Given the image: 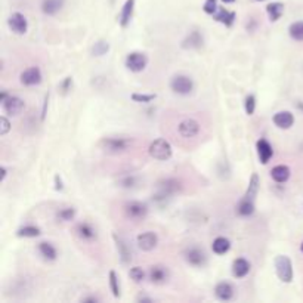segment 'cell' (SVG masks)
Masks as SVG:
<instances>
[{"mask_svg":"<svg viewBox=\"0 0 303 303\" xmlns=\"http://www.w3.org/2000/svg\"><path fill=\"white\" fill-rule=\"evenodd\" d=\"M132 145V139L131 138H102L98 144V147L107 154H111V155H118V154H123V152L129 151Z\"/></svg>","mask_w":303,"mask_h":303,"instance_id":"6da1fadb","label":"cell"},{"mask_svg":"<svg viewBox=\"0 0 303 303\" xmlns=\"http://www.w3.org/2000/svg\"><path fill=\"white\" fill-rule=\"evenodd\" d=\"M182 190V185L178 179H173V178H167V179H163L157 184V192L152 195V198L155 201H167L171 195H175L176 192Z\"/></svg>","mask_w":303,"mask_h":303,"instance_id":"7a4b0ae2","label":"cell"},{"mask_svg":"<svg viewBox=\"0 0 303 303\" xmlns=\"http://www.w3.org/2000/svg\"><path fill=\"white\" fill-rule=\"evenodd\" d=\"M148 154L151 155L154 160L157 161H166L169 160L173 154V148H171L170 142L163 139V138H158V139H154L150 147H148Z\"/></svg>","mask_w":303,"mask_h":303,"instance_id":"3957f363","label":"cell"},{"mask_svg":"<svg viewBox=\"0 0 303 303\" xmlns=\"http://www.w3.org/2000/svg\"><path fill=\"white\" fill-rule=\"evenodd\" d=\"M195 84H194V80L190 76H185V74H176V76L171 77L170 80V89L173 94L181 96H187L192 94Z\"/></svg>","mask_w":303,"mask_h":303,"instance_id":"277c9868","label":"cell"},{"mask_svg":"<svg viewBox=\"0 0 303 303\" xmlns=\"http://www.w3.org/2000/svg\"><path fill=\"white\" fill-rule=\"evenodd\" d=\"M275 272L278 275V278L288 284L293 281V277H294V272H293V264L290 261L288 256H284V254H280L275 257Z\"/></svg>","mask_w":303,"mask_h":303,"instance_id":"5b68a950","label":"cell"},{"mask_svg":"<svg viewBox=\"0 0 303 303\" xmlns=\"http://www.w3.org/2000/svg\"><path fill=\"white\" fill-rule=\"evenodd\" d=\"M148 206L142 201H126L124 206H123V213L127 219L131 221H144L148 214Z\"/></svg>","mask_w":303,"mask_h":303,"instance_id":"8992f818","label":"cell"},{"mask_svg":"<svg viewBox=\"0 0 303 303\" xmlns=\"http://www.w3.org/2000/svg\"><path fill=\"white\" fill-rule=\"evenodd\" d=\"M184 259L188 265L194 266V268H203L207 264V254L203 248L200 247H188L184 251Z\"/></svg>","mask_w":303,"mask_h":303,"instance_id":"52a82bcc","label":"cell"},{"mask_svg":"<svg viewBox=\"0 0 303 303\" xmlns=\"http://www.w3.org/2000/svg\"><path fill=\"white\" fill-rule=\"evenodd\" d=\"M124 65L132 73H141L148 65V57L144 52H131L124 59Z\"/></svg>","mask_w":303,"mask_h":303,"instance_id":"ba28073f","label":"cell"},{"mask_svg":"<svg viewBox=\"0 0 303 303\" xmlns=\"http://www.w3.org/2000/svg\"><path fill=\"white\" fill-rule=\"evenodd\" d=\"M148 278L152 284L163 285L170 280V271L164 265H152L148 271Z\"/></svg>","mask_w":303,"mask_h":303,"instance_id":"9c48e42d","label":"cell"},{"mask_svg":"<svg viewBox=\"0 0 303 303\" xmlns=\"http://www.w3.org/2000/svg\"><path fill=\"white\" fill-rule=\"evenodd\" d=\"M8 25H9L11 31L18 36H24L28 31V21L25 18V15L21 12H14L8 18Z\"/></svg>","mask_w":303,"mask_h":303,"instance_id":"30bf717a","label":"cell"},{"mask_svg":"<svg viewBox=\"0 0 303 303\" xmlns=\"http://www.w3.org/2000/svg\"><path fill=\"white\" fill-rule=\"evenodd\" d=\"M2 107H3V111L8 114V115H19V114L24 111L25 108V102L24 99H21L19 96H8V99L5 102H2Z\"/></svg>","mask_w":303,"mask_h":303,"instance_id":"8fae6325","label":"cell"},{"mask_svg":"<svg viewBox=\"0 0 303 303\" xmlns=\"http://www.w3.org/2000/svg\"><path fill=\"white\" fill-rule=\"evenodd\" d=\"M43 80L41 70L38 67H30L19 74V81L24 86H37Z\"/></svg>","mask_w":303,"mask_h":303,"instance_id":"7c38bea8","label":"cell"},{"mask_svg":"<svg viewBox=\"0 0 303 303\" xmlns=\"http://www.w3.org/2000/svg\"><path fill=\"white\" fill-rule=\"evenodd\" d=\"M136 244L142 251H151L158 246V235L152 231L142 232L136 237Z\"/></svg>","mask_w":303,"mask_h":303,"instance_id":"4fadbf2b","label":"cell"},{"mask_svg":"<svg viewBox=\"0 0 303 303\" xmlns=\"http://www.w3.org/2000/svg\"><path fill=\"white\" fill-rule=\"evenodd\" d=\"M200 123L195 118H184L179 124H178V132L182 138H194L200 133Z\"/></svg>","mask_w":303,"mask_h":303,"instance_id":"5bb4252c","label":"cell"},{"mask_svg":"<svg viewBox=\"0 0 303 303\" xmlns=\"http://www.w3.org/2000/svg\"><path fill=\"white\" fill-rule=\"evenodd\" d=\"M74 232H76L77 237L80 240H83V241H94V240H96V237H98L95 227L92 224H89V222H80V224H77L76 228H74Z\"/></svg>","mask_w":303,"mask_h":303,"instance_id":"9a60e30c","label":"cell"},{"mask_svg":"<svg viewBox=\"0 0 303 303\" xmlns=\"http://www.w3.org/2000/svg\"><path fill=\"white\" fill-rule=\"evenodd\" d=\"M113 237L114 241H115V247L118 250V256H120L121 264L123 265H129L131 261H132V250H131V247H129V244L121 237H118L117 234H114Z\"/></svg>","mask_w":303,"mask_h":303,"instance_id":"2e32d148","label":"cell"},{"mask_svg":"<svg viewBox=\"0 0 303 303\" xmlns=\"http://www.w3.org/2000/svg\"><path fill=\"white\" fill-rule=\"evenodd\" d=\"M234 294H235V290H234L232 284L228 283V281H221V283H218L216 287H214V296L221 302L231 300L234 297Z\"/></svg>","mask_w":303,"mask_h":303,"instance_id":"e0dca14e","label":"cell"},{"mask_svg":"<svg viewBox=\"0 0 303 303\" xmlns=\"http://www.w3.org/2000/svg\"><path fill=\"white\" fill-rule=\"evenodd\" d=\"M256 150H257V155H259V160L262 164H268L269 160L274 157V148L265 138H261L256 142Z\"/></svg>","mask_w":303,"mask_h":303,"instance_id":"ac0fdd59","label":"cell"},{"mask_svg":"<svg viewBox=\"0 0 303 303\" xmlns=\"http://www.w3.org/2000/svg\"><path fill=\"white\" fill-rule=\"evenodd\" d=\"M272 121H274V124L278 129L287 131V129H290L294 124V115L290 111H278L277 114H274Z\"/></svg>","mask_w":303,"mask_h":303,"instance_id":"d6986e66","label":"cell"},{"mask_svg":"<svg viewBox=\"0 0 303 303\" xmlns=\"http://www.w3.org/2000/svg\"><path fill=\"white\" fill-rule=\"evenodd\" d=\"M214 21L224 24L225 27H232L235 19H237V14L234 11H228L225 8H218V11L211 15Z\"/></svg>","mask_w":303,"mask_h":303,"instance_id":"ffe728a7","label":"cell"},{"mask_svg":"<svg viewBox=\"0 0 303 303\" xmlns=\"http://www.w3.org/2000/svg\"><path fill=\"white\" fill-rule=\"evenodd\" d=\"M133 11H135V0H126L123 8H121V12L118 15V24L121 28H126L133 17Z\"/></svg>","mask_w":303,"mask_h":303,"instance_id":"44dd1931","label":"cell"},{"mask_svg":"<svg viewBox=\"0 0 303 303\" xmlns=\"http://www.w3.org/2000/svg\"><path fill=\"white\" fill-rule=\"evenodd\" d=\"M250 269H251V265L244 257H238V259H235L232 262V275L235 278H244V277H247L248 272H250Z\"/></svg>","mask_w":303,"mask_h":303,"instance_id":"7402d4cb","label":"cell"},{"mask_svg":"<svg viewBox=\"0 0 303 303\" xmlns=\"http://www.w3.org/2000/svg\"><path fill=\"white\" fill-rule=\"evenodd\" d=\"M65 0H41V12L48 17H54L64 8Z\"/></svg>","mask_w":303,"mask_h":303,"instance_id":"603a6c76","label":"cell"},{"mask_svg":"<svg viewBox=\"0 0 303 303\" xmlns=\"http://www.w3.org/2000/svg\"><path fill=\"white\" fill-rule=\"evenodd\" d=\"M203 43H204V38L200 31H191L190 34L184 38L181 46L184 49H200L203 46Z\"/></svg>","mask_w":303,"mask_h":303,"instance_id":"cb8c5ba5","label":"cell"},{"mask_svg":"<svg viewBox=\"0 0 303 303\" xmlns=\"http://www.w3.org/2000/svg\"><path fill=\"white\" fill-rule=\"evenodd\" d=\"M259 188H261V178L257 173H253L250 176V181H248V187H247L246 194L243 198H247V200H251L254 201L256 197H257V192H259Z\"/></svg>","mask_w":303,"mask_h":303,"instance_id":"d4e9b609","label":"cell"},{"mask_svg":"<svg viewBox=\"0 0 303 303\" xmlns=\"http://www.w3.org/2000/svg\"><path fill=\"white\" fill-rule=\"evenodd\" d=\"M290 175H291V170L285 164H278V166L272 167V170H271V178L277 184H285L290 179Z\"/></svg>","mask_w":303,"mask_h":303,"instance_id":"484cf974","label":"cell"},{"mask_svg":"<svg viewBox=\"0 0 303 303\" xmlns=\"http://www.w3.org/2000/svg\"><path fill=\"white\" fill-rule=\"evenodd\" d=\"M38 253L48 262H54V261H57L58 257V251L55 246L52 243H48V241H43V243L38 244Z\"/></svg>","mask_w":303,"mask_h":303,"instance_id":"4316f807","label":"cell"},{"mask_svg":"<svg viewBox=\"0 0 303 303\" xmlns=\"http://www.w3.org/2000/svg\"><path fill=\"white\" fill-rule=\"evenodd\" d=\"M284 3H280V2H274V3H269L266 6V14L269 17L271 22H277L278 19L283 17L284 14Z\"/></svg>","mask_w":303,"mask_h":303,"instance_id":"83f0119b","label":"cell"},{"mask_svg":"<svg viewBox=\"0 0 303 303\" xmlns=\"http://www.w3.org/2000/svg\"><path fill=\"white\" fill-rule=\"evenodd\" d=\"M229 248H231V241L228 240L227 237H218V238H214V241H213V244H211L213 253H216V254H219V256L228 253Z\"/></svg>","mask_w":303,"mask_h":303,"instance_id":"f1b7e54d","label":"cell"},{"mask_svg":"<svg viewBox=\"0 0 303 303\" xmlns=\"http://www.w3.org/2000/svg\"><path fill=\"white\" fill-rule=\"evenodd\" d=\"M254 201H251V200H247V198H243L240 203H238V206H237V213L240 214V216H243V218H248V216H251L253 213H254Z\"/></svg>","mask_w":303,"mask_h":303,"instance_id":"f546056e","label":"cell"},{"mask_svg":"<svg viewBox=\"0 0 303 303\" xmlns=\"http://www.w3.org/2000/svg\"><path fill=\"white\" fill-rule=\"evenodd\" d=\"M41 234L40 228L34 227V225H25V227H21L17 231V235L21 238H36Z\"/></svg>","mask_w":303,"mask_h":303,"instance_id":"4dcf8cb0","label":"cell"},{"mask_svg":"<svg viewBox=\"0 0 303 303\" xmlns=\"http://www.w3.org/2000/svg\"><path fill=\"white\" fill-rule=\"evenodd\" d=\"M288 34L296 41H303V21H296V22L290 24Z\"/></svg>","mask_w":303,"mask_h":303,"instance_id":"1f68e13d","label":"cell"},{"mask_svg":"<svg viewBox=\"0 0 303 303\" xmlns=\"http://www.w3.org/2000/svg\"><path fill=\"white\" fill-rule=\"evenodd\" d=\"M77 210L74 207L61 208L57 213V219L61 222H71L76 218Z\"/></svg>","mask_w":303,"mask_h":303,"instance_id":"d6a6232c","label":"cell"},{"mask_svg":"<svg viewBox=\"0 0 303 303\" xmlns=\"http://www.w3.org/2000/svg\"><path fill=\"white\" fill-rule=\"evenodd\" d=\"M108 281H110V288H111V293L115 299H118L121 296V290H120V281H118V277L114 271H110L108 274Z\"/></svg>","mask_w":303,"mask_h":303,"instance_id":"836d02e7","label":"cell"},{"mask_svg":"<svg viewBox=\"0 0 303 303\" xmlns=\"http://www.w3.org/2000/svg\"><path fill=\"white\" fill-rule=\"evenodd\" d=\"M110 51V43L105 40H98L94 48H92V55L94 57H104Z\"/></svg>","mask_w":303,"mask_h":303,"instance_id":"e575fe53","label":"cell"},{"mask_svg":"<svg viewBox=\"0 0 303 303\" xmlns=\"http://www.w3.org/2000/svg\"><path fill=\"white\" fill-rule=\"evenodd\" d=\"M129 277H131V280H132L133 283L139 284V283H142L145 280L147 274H145V271L141 266H133L132 269L129 271Z\"/></svg>","mask_w":303,"mask_h":303,"instance_id":"d590c367","label":"cell"},{"mask_svg":"<svg viewBox=\"0 0 303 303\" xmlns=\"http://www.w3.org/2000/svg\"><path fill=\"white\" fill-rule=\"evenodd\" d=\"M157 98L155 94H132V101L138 104H148Z\"/></svg>","mask_w":303,"mask_h":303,"instance_id":"8d00e7d4","label":"cell"},{"mask_svg":"<svg viewBox=\"0 0 303 303\" xmlns=\"http://www.w3.org/2000/svg\"><path fill=\"white\" fill-rule=\"evenodd\" d=\"M244 110H246L247 115H253L256 111V96L253 94L247 96L246 101H244Z\"/></svg>","mask_w":303,"mask_h":303,"instance_id":"74e56055","label":"cell"},{"mask_svg":"<svg viewBox=\"0 0 303 303\" xmlns=\"http://www.w3.org/2000/svg\"><path fill=\"white\" fill-rule=\"evenodd\" d=\"M203 11L207 15H213L218 11V0H206L203 5Z\"/></svg>","mask_w":303,"mask_h":303,"instance_id":"f35d334b","label":"cell"},{"mask_svg":"<svg viewBox=\"0 0 303 303\" xmlns=\"http://www.w3.org/2000/svg\"><path fill=\"white\" fill-rule=\"evenodd\" d=\"M120 187L123 188H133L136 185V178L135 176H124L123 179H120Z\"/></svg>","mask_w":303,"mask_h":303,"instance_id":"ab89813d","label":"cell"},{"mask_svg":"<svg viewBox=\"0 0 303 303\" xmlns=\"http://www.w3.org/2000/svg\"><path fill=\"white\" fill-rule=\"evenodd\" d=\"M71 86H73V77H67V78H64V81L59 84V89H61L62 94L65 95V94H68V92L71 91Z\"/></svg>","mask_w":303,"mask_h":303,"instance_id":"60d3db41","label":"cell"},{"mask_svg":"<svg viewBox=\"0 0 303 303\" xmlns=\"http://www.w3.org/2000/svg\"><path fill=\"white\" fill-rule=\"evenodd\" d=\"M0 121H2V129H0V135H2V136H5L6 133L11 131V121H9V120H8V118H6L5 115H3V117L0 118Z\"/></svg>","mask_w":303,"mask_h":303,"instance_id":"b9f144b4","label":"cell"},{"mask_svg":"<svg viewBox=\"0 0 303 303\" xmlns=\"http://www.w3.org/2000/svg\"><path fill=\"white\" fill-rule=\"evenodd\" d=\"M54 181H55V190L57 191L64 190V182H62V179H61V176H59V175H55Z\"/></svg>","mask_w":303,"mask_h":303,"instance_id":"7bdbcfd3","label":"cell"},{"mask_svg":"<svg viewBox=\"0 0 303 303\" xmlns=\"http://www.w3.org/2000/svg\"><path fill=\"white\" fill-rule=\"evenodd\" d=\"M136 302L151 303L152 302V297H148V296H142V294H139V296L136 297Z\"/></svg>","mask_w":303,"mask_h":303,"instance_id":"ee69618b","label":"cell"},{"mask_svg":"<svg viewBox=\"0 0 303 303\" xmlns=\"http://www.w3.org/2000/svg\"><path fill=\"white\" fill-rule=\"evenodd\" d=\"M81 302L83 303H96V302H99V299H98V297H95V296H89V297H83V299H81Z\"/></svg>","mask_w":303,"mask_h":303,"instance_id":"f6af8a7d","label":"cell"},{"mask_svg":"<svg viewBox=\"0 0 303 303\" xmlns=\"http://www.w3.org/2000/svg\"><path fill=\"white\" fill-rule=\"evenodd\" d=\"M0 171H2V178H0V179H2V182H3V181L6 179V176H8V169H6L5 166H2Z\"/></svg>","mask_w":303,"mask_h":303,"instance_id":"bcb514c9","label":"cell"},{"mask_svg":"<svg viewBox=\"0 0 303 303\" xmlns=\"http://www.w3.org/2000/svg\"><path fill=\"white\" fill-rule=\"evenodd\" d=\"M8 96H9V94H8L6 91H3V92L0 94V102H5V101L8 99Z\"/></svg>","mask_w":303,"mask_h":303,"instance_id":"7dc6e473","label":"cell"},{"mask_svg":"<svg viewBox=\"0 0 303 303\" xmlns=\"http://www.w3.org/2000/svg\"><path fill=\"white\" fill-rule=\"evenodd\" d=\"M225 5H229V3H235V0H222Z\"/></svg>","mask_w":303,"mask_h":303,"instance_id":"c3c4849f","label":"cell"},{"mask_svg":"<svg viewBox=\"0 0 303 303\" xmlns=\"http://www.w3.org/2000/svg\"><path fill=\"white\" fill-rule=\"evenodd\" d=\"M300 251H302V253H303V243H302V244H300Z\"/></svg>","mask_w":303,"mask_h":303,"instance_id":"681fc988","label":"cell"},{"mask_svg":"<svg viewBox=\"0 0 303 303\" xmlns=\"http://www.w3.org/2000/svg\"><path fill=\"white\" fill-rule=\"evenodd\" d=\"M257 2H262V0H257Z\"/></svg>","mask_w":303,"mask_h":303,"instance_id":"f907efd6","label":"cell"}]
</instances>
